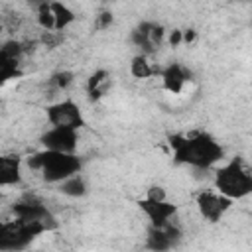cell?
Here are the masks:
<instances>
[{"label":"cell","mask_w":252,"mask_h":252,"mask_svg":"<svg viewBox=\"0 0 252 252\" xmlns=\"http://www.w3.org/2000/svg\"><path fill=\"white\" fill-rule=\"evenodd\" d=\"M16 75H20V71H18V59L0 53V81L6 83L10 79H14Z\"/></svg>","instance_id":"obj_16"},{"label":"cell","mask_w":252,"mask_h":252,"mask_svg":"<svg viewBox=\"0 0 252 252\" xmlns=\"http://www.w3.org/2000/svg\"><path fill=\"white\" fill-rule=\"evenodd\" d=\"M77 144H79L77 130H71V128H49L41 136V146L43 150H49V152L75 154Z\"/></svg>","instance_id":"obj_7"},{"label":"cell","mask_w":252,"mask_h":252,"mask_svg":"<svg viewBox=\"0 0 252 252\" xmlns=\"http://www.w3.org/2000/svg\"><path fill=\"white\" fill-rule=\"evenodd\" d=\"M71 81H73V75H71L69 71H59V73H55V75L51 77V83H53L57 89H65V87H69Z\"/></svg>","instance_id":"obj_19"},{"label":"cell","mask_w":252,"mask_h":252,"mask_svg":"<svg viewBox=\"0 0 252 252\" xmlns=\"http://www.w3.org/2000/svg\"><path fill=\"white\" fill-rule=\"evenodd\" d=\"M59 191L63 195H69V197H83L87 193V183L81 175H73L67 181L59 183Z\"/></svg>","instance_id":"obj_14"},{"label":"cell","mask_w":252,"mask_h":252,"mask_svg":"<svg viewBox=\"0 0 252 252\" xmlns=\"http://www.w3.org/2000/svg\"><path fill=\"white\" fill-rule=\"evenodd\" d=\"M51 12L55 16V30H63V28H67L75 20V14L65 4H61V2H53L51 4Z\"/></svg>","instance_id":"obj_15"},{"label":"cell","mask_w":252,"mask_h":252,"mask_svg":"<svg viewBox=\"0 0 252 252\" xmlns=\"http://www.w3.org/2000/svg\"><path fill=\"white\" fill-rule=\"evenodd\" d=\"M130 71H132V75H134L136 79H146V77H150V75H152V67H150L146 55H136V57L132 59V63H130Z\"/></svg>","instance_id":"obj_17"},{"label":"cell","mask_w":252,"mask_h":252,"mask_svg":"<svg viewBox=\"0 0 252 252\" xmlns=\"http://www.w3.org/2000/svg\"><path fill=\"white\" fill-rule=\"evenodd\" d=\"M47 120L53 128H71V130H79L85 124L83 114L73 100H61L51 104L47 108Z\"/></svg>","instance_id":"obj_5"},{"label":"cell","mask_w":252,"mask_h":252,"mask_svg":"<svg viewBox=\"0 0 252 252\" xmlns=\"http://www.w3.org/2000/svg\"><path fill=\"white\" fill-rule=\"evenodd\" d=\"M110 22H112V14L110 12H100L96 16V28H106V26H110Z\"/></svg>","instance_id":"obj_22"},{"label":"cell","mask_w":252,"mask_h":252,"mask_svg":"<svg viewBox=\"0 0 252 252\" xmlns=\"http://www.w3.org/2000/svg\"><path fill=\"white\" fill-rule=\"evenodd\" d=\"M163 37V28L152 22H142L134 32H132V41L138 47H144L146 51H152L156 45H159Z\"/></svg>","instance_id":"obj_11"},{"label":"cell","mask_w":252,"mask_h":252,"mask_svg":"<svg viewBox=\"0 0 252 252\" xmlns=\"http://www.w3.org/2000/svg\"><path fill=\"white\" fill-rule=\"evenodd\" d=\"M215 187L226 199H242L252 193V173L242 165L240 159H232L219 167L215 173Z\"/></svg>","instance_id":"obj_3"},{"label":"cell","mask_w":252,"mask_h":252,"mask_svg":"<svg viewBox=\"0 0 252 252\" xmlns=\"http://www.w3.org/2000/svg\"><path fill=\"white\" fill-rule=\"evenodd\" d=\"M230 199H226L224 195L220 193H211V191H203L199 193L197 197V207H199V213L211 220V222H217L220 220V217L230 209Z\"/></svg>","instance_id":"obj_9"},{"label":"cell","mask_w":252,"mask_h":252,"mask_svg":"<svg viewBox=\"0 0 252 252\" xmlns=\"http://www.w3.org/2000/svg\"><path fill=\"white\" fill-rule=\"evenodd\" d=\"M47 228L39 222H32V220H10L2 224L0 230V250L2 252H20L24 248H28L32 244V240L45 232Z\"/></svg>","instance_id":"obj_4"},{"label":"cell","mask_w":252,"mask_h":252,"mask_svg":"<svg viewBox=\"0 0 252 252\" xmlns=\"http://www.w3.org/2000/svg\"><path fill=\"white\" fill-rule=\"evenodd\" d=\"M37 22H39V26L45 28L47 32L55 30V16H53V12H51V4H39Z\"/></svg>","instance_id":"obj_18"},{"label":"cell","mask_w":252,"mask_h":252,"mask_svg":"<svg viewBox=\"0 0 252 252\" xmlns=\"http://www.w3.org/2000/svg\"><path fill=\"white\" fill-rule=\"evenodd\" d=\"M22 159L18 156H4L0 158V185H18L22 181Z\"/></svg>","instance_id":"obj_12"},{"label":"cell","mask_w":252,"mask_h":252,"mask_svg":"<svg viewBox=\"0 0 252 252\" xmlns=\"http://www.w3.org/2000/svg\"><path fill=\"white\" fill-rule=\"evenodd\" d=\"M28 165L32 169L41 171L47 183H63L69 177L79 175L81 171V159L75 154H59V152H49V150H41L30 156Z\"/></svg>","instance_id":"obj_2"},{"label":"cell","mask_w":252,"mask_h":252,"mask_svg":"<svg viewBox=\"0 0 252 252\" xmlns=\"http://www.w3.org/2000/svg\"><path fill=\"white\" fill-rule=\"evenodd\" d=\"M193 39H195V32H193V30L183 32V41H187V43H189V41H193Z\"/></svg>","instance_id":"obj_24"},{"label":"cell","mask_w":252,"mask_h":252,"mask_svg":"<svg viewBox=\"0 0 252 252\" xmlns=\"http://www.w3.org/2000/svg\"><path fill=\"white\" fill-rule=\"evenodd\" d=\"M104 77H106V73H104V71H96V73L91 77V81H89V93H91L93 96L96 94V87L104 81Z\"/></svg>","instance_id":"obj_20"},{"label":"cell","mask_w":252,"mask_h":252,"mask_svg":"<svg viewBox=\"0 0 252 252\" xmlns=\"http://www.w3.org/2000/svg\"><path fill=\"white\" fill-rule=\"evenodd\" d=\"M146 199H150V201H165V191L161 187H150Z\"/></svg>","instance_id":"obj_21"},{"label":"cell","mask_w":252,"mask_h":252,"mask_svg":"<svg viewBox=\"0 0 252 252\" xmlns=\"http://www.w3.org/2000/svg\"><path fill=\"white\" fill-rule=\"evenodd\" d=\"M14 215L20 220H32L43 224L47 230L55 226V219L49 213V209L35 197H24L14 205Z\"/></svg>","instance_id":"obj_6"},{"label":"cell","mask_w":252,"mask_h":252,"mask_svg":"<svg viewBox=\"0 0 252 252\" xmlns=\"http://www.w3.org/2000/svg\"><path fill=\"white\" fill-rule=\"evenodd\" d=\"M183 41V32H179V30H173L171 32V35H169V43L175 47V45H179Z\"/></svg>","instance_id":"obj_23"},{"label":"cell","mask_w":252,"mask_h":252,"mask_svg":"<svg viewBox=\"0 0 252 252\" xmlns=\"http://www.w3.org/2000/svg\"><path fill=\"white\" fill-rule=\"evenodd\" d=\"M173 156L179 163H187L195 169H209L217 161L222 159L224 150L222 146L205 132L191 134V136H173L171 138Z\"/></svg>","instance_id":"obj_1"},{"label":"cell","mask_w":252,"mask_h":252,"mask_svg":"<svg viewBox=\"0 0 252 252\" xmlns=\"http://www.w3.org/2000/svg\"><path fill=\"white\" fill-rule=\"evenodd\" d=\"M187 71L179 65V63H171L161 71V79H163V87L169 93H181L183 85L187 83Z\"/></svg>","instance_id":"obj_13"},{"label":"cell","mask_w":252,"mask_h":252,"mask_svg":"<svg viewBox=\"0 0 252 252\" xmlns=\"http://www.w3.org/2000/svg\"><path fill=\"white\" fill-rule=\"evenodd\" d=\"M181 238V230L169 222L165 226H152L146 236V248L152 252H167L171 250Z\"/></svg>","instance_id":"obj_8"},{"label":"cell","mask_w":252,"mask_h":252,"mask_svg":"<svg viewBox=\"0 0 252 252\" xmlns=\"http://www.w3.org/2000/svg\"><path fill=\"white\" fill-rule=\"evenodd\" d=\"M140 209L148 215V219L152 220V226H165V224H169L171 217L177 213V207L173 203L150 201V199H142L140 201Z\"/></svg>","instance_id":"obj_10"}]
</instances>
